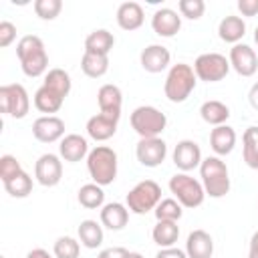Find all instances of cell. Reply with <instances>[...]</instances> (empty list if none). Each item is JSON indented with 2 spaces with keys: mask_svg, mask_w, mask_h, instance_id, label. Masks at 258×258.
Here are the masks:
<instances>
[{
  "mask_svg": "<svg viewBox=\"0 0 258 258\" xmlns=\"http://www.w3.org/2000/svg\"><path fill=\"white\" fill-rule=\"evenodd\" d=\"M34 179L42 187H54L62 179V161L60 155L42 153L34 163Z\"/></svg>",
  "mask_w": 258,
  "mask_h": 258,
  "instance_id": "10",
  "label": "cell"
},
{
  "mask_svg": "<svg viewBox=\"0 0 258 258\" xmlns=\"http://www.w3.org/2000/svg\"><path fill=\"white\" fill-rule=\"evenodd\" d=\"M127 258H143V254H139V252H129Z\"/></svg>",
  "mask_w": 258,
  "mask_h": 258,
  "instance_id": "47",
  "label": "cell"
},
{
  "mask_svg": "<svg viewBox=\"0 0 258 258\" xmlns=\"http://www.w3.org/2000/svg\"><path fill=\"white\" fill-rule=\"evenodd\" d=\"M32 103L34 107L40 111V113H46V115H52L56 111H60L62 103H64V97H60L56 91L48 89L46 85H40L32 97Z\"/></svg>",
  "mask_w": 258,
  "mask_h": 258,
  "instance_id": "25",
  "label": "cell"
},
{
  "mask_svg": "<svg viewBox=\"0 0 258 258\" xmlns=\"http://www.w3.org/2000/svg\"><path fill=\"white\" fill-rule=\"evenodd\" d=\"M244 34H246V22H244L242 16L230 14V16H224L220 20V24H218V36H220V40H224V42H228L232 46L238 44L244 38Z\"/></svg>",
  "mask_w": 258,
  "mask_h": 258,
  "instance_id": "24",
  "label": "cell"
},
{
  "mask_svg": "<svg viewBox=\"0 0 258 258\" xmlns=\"http://www.w3.org/2000/svg\"><path fill=\"white\" fill-rule=\"evenodd\" d=\"M238 10L242 16H256L258 14V0H238Z\"/></svg>",
  "mask_w": 258,
  "mask_h": 258,
  "instance_id": "41",
  "label": "cell"
},
{
  "mask_svg": "<svg viewBox=\"0 0 258 258\" xmlns=\"http://www.w3.org/2000/svg\"><path fill=\"white\" fill-rule=\"evenodd\" d=\"M117 125H119L117 117H111V115H105V113H97V115L89 117L85 129H87V135L93 141H107L117 133Z\"/></svg>",
  "mask_w": 258,
  "mask_h": 258,
  "instance_id": "19",
  "label": "cell"
},
{
  "mask_svg": "<svg viewBox=\"0 0 258 258\" xmlns=\"http://www.w3.org/2000/svg\"><path fill=\"white\" fill-rule=\"evenodd\" d=\"M135 157L143 167H157L167 157V143L161 137L139 139L135 145Z\"/></svg>",
  "mask_w": 258,
  "mask_h": 258,
  "instance_id": "11",
  "label": "cell"
},
{
  "mask_svg": "<svg viewBox=\"0 0 258 258\" xmlns=\"http://www.w3.org/2000/svg\"><path fill=\"white\" fill-rule=\"evenodd\" d=\"M256 206H258V204H256Z\"/></svg>",
  "mask_w": 258,
  "mask_h": 258,
  "instance_id": "49",
  "label": "cell"
},
{
  "mask_svg": "<svg viewBox=\"0 0 258 258\" xmlns=\"http://www.w3.org/2000/svg\"><path fill=\"white\" fill-rule=\"evenodd\" d=\"M32 135L40 143H54L64 137V121L56 115H42L32 123Z\"/></svg>",
  "mask_w": 258,
  "mask_h": 258,
  "instance_id": "14",
  "label": "cell"
},
{
  "mask_svg": "<svg viewBox=\"0 0 258 258\" xmlns=\"http://www.w3.org/2000/svg\"><path fill=\"white\" fill-rule=\"evenodd\" d=\"M129 222V208L121 202H111L105 204L101 208V226L111 230V232H119L127 226Z\"/></svg>",
  "mask_w": 258,
  "mask_h": 258,
  "instance_id": "20",
  "label": "cell"
},
{
  "mask_svg": "<svg viewBox=\"0 0 258 258\" xmlns=\"http://www.w3.org/2000/svg\"><path fill=\"white\" fill-rule=\"evenodd\" d=\"M26 258H52L44 248H32L28 254H26Z\"/></svg>",
  "mask_w": 258,
  "mask_h": 258,
  "instance_id": "46",
  "label": "cell"
},
{
  "mask_svg": "<svg viewBox=\"0 0 258 258\" xmlns=\"http://www.w3.org/2000/svg\"><path fill=\"white\" fill-rule=\"evenodd\" d=\"M200 181L204 185L206 196L220 200L230 191V171L226 161L218 155H210L202 159L200 165Z\"/></svg>",
  "mask_w": 258,
  "mask_h": 258,
  "instance_id": "2",
  "label": "cell"
},
{
  "mask_svg": "<svg viewBox=\"0 0 258 258\" xmlns=\"http://www.w3.org/2000/svg\"><path fill=\"white\" fill-rule=\"evenodd\" d=\"M42 85H46L48 89L56 91L60 97H69L71 89H73V81H71V75L64 71V69H48V73L44 75V81Z\"/></svg>",
  "mask_w": 258,
  "mask_h": 258,
  "instance_id": "33",
  "label": "cell"
},
{
  "mask_svg": "<svg viewBox=\"0 0 258 258\" xmlns=\"http://www.w3.org/2000/svg\"><path fill=\"white\" fill-rule=\"evenodd\" d=\"M254 42H256V44H258V26H256V28H254Z\"/></svg>",
  "mask_w": 258,
  "mask_h": 258,
  "instance_id": "48",
  "label": "cell"
},
{
  "mask_svg": "<svg viewBox=\"0 0 258 258\" xmlns=\"http://www.w3.org/2000/svg\"><path fill=\"white\" fill-rule=\"evenodd\" d=\"M20 171H22V165H20V161L14 155L6 153V155L0 157V179H2V183L12 179L14 175H18Z\"/></svg>",
  "mask_w": 258,
  "mask_h": 258,
  "instance_id": "39",
  "label": "cell"
},
{
  "mask_svg": "<svg viewBox=\"0 0 258 258\" xmlns=\"http://www.w3.org/2000/svg\"><path fill=\"white\" fill-rule=\"evenodd\" d=\"M115 18H117L119 28H123L127 32H133V30L141 28L143 22H145V14H143V8H141L139 2H123V4H119Z\"/></svg>",
  "mask_w": 258,
  "mask_h": 258,
  "instance_id": "23",
  "label": "cell"
},
{
  "mask_svg": "<svg viewBox=\"0 0 258 258\" xmlns=\"http://www.w3.org/2000/svg\"><path fill=\"white\" fill-rule=\"evenodd\" d=\"M77 200L87 210H99L105 206V191L97 183H85L77 191Z\"/></svg>",
  "mask_w": 258,
  "mask_h": 258,
  "instance_id": "32",
  "label": "cell"
},
{
  "mask_svg": "<svg viewBox=\"0 0 258 258\" xmlns=\"http://www.w3.org/2000/svg\"><path fill=\"white\" fill-rule=\"evenodd\" d=\"M159 202H161V187L153 179H143L135 183L125 198V206L129 208L131 214H137V216L153 212Z\"/></svg>",
  "mask_w": 258,
  "mask_h": 258,
  "instance_id": "6",
  "label": "cell"
},
{
  "mask_svg": "<svg viewBox=\"0 0 258 258\" xmlns=\"http://www.w3.org/2000/svg\"><path fill=\"white\" fill-rule=\"evenodd\" d=\"M129 250L123 248V246H111V248H105L97 254V258H127Z\"/></svg>",
  "mask_w": 258,
  "mask_h": 258,
  "instance_id": "42",
  "label": "cell"
},
{
  "mask_svg": "<svg viewBox=\"0 0 258 258\" xmlns=\"http://www.w3.org/2000/svg\"><path fill=\"white\" fill-rule=\"evenodd\" d=\"M81 71L89 79H101L109 71V56L107 54H97V52H83L81 56Z\"/></svg>",
  "mask_w": 258,
  "mask_h": 258,
  "instance_id": "30",
  "label": "cell"
},
{
  "mask_svg": "<svg viewBox=\"0 0 258 258\" xmlns=\"http://www.w3.org/2000/svg\"><path fill=\"white\" fill-rule=\"evenodd\" d=\"M171 62V52L163 46V44H149L141 50L139 54V64L145 73L157 75L163 73Z\"/></svg>",
  "mask_w": 258,
  "mask_h": 258,
  "instance_id": "15",
  "label": "cell"
},
{
  "mask_svg": "<svg viewBox=\"0 0 258 258\" xmlns=\"http://www.w3.org/2000/svg\"><path fill=\"white\" fill-rule=\"evenodd\" d=\"M89 151L91 149H89L87 137H83L79 133H69L58 141V155H60V159H64L69 163H77V161L87 159Z\"/></svg>",
  "mask_w": 258,
  "mask_h": 258,
  "instance_id": "17",
  "label": "cell"
},
{
  "mask_svg": "<svg viewBox=\"0 0 258 258\" xmlns=\"http://www.w3.org/2000/svg\"><path fill=\"white\" fill-rule=\"evenodd\" d=\"M187 258H212L214 256V238L206 230H194L185 240Z\"/></svg>",
  "mask_w": 258,
  "mask_h": 258,
  "instance_id": "21",
  "label": "cell"
},
{
  "mask_svg": "<svg viewBox=\"0 0 258 258\" xmlns=\"http://www.w3.org/2000/svg\"><path fill=\"white\" fill-rule=\"evenodd\" d=\"M236 131L230 125H218L210 131V147L218 157L230 155L236 147Z\"/></svg>",
  "mask_w": 258,
  "mask_h": 258,
  "instance_id": "22",
  "label": "cell"
},
{
  "mask_svg": "<svg viewBox=\"0 0 258 258\" xmlns=\"http://www.w3.org/2000/svg\"><path fill=\"white\" fill-rule=\"evenodd\" d=\"M0 111L12 119H24L30 111V97L24 85L10 83L0 87Z\"/></svg>",
  "mask_w": 258,
  "mask_h": 258,
  "instance_id": "8",
  "label": "cell"
},
{
  "mask_svg": "<svg viewBox=\"0 0 258 258\" xmlns=\"http://www.w3.org/2000/svg\"><path fill=\"white\" fill-rule=\"evenodd\" d=\"M32 6L40 20H54L62 10V0H34Z\"/></svg>",
  "mask_w": 258,
  "mask_h": 258,
  "instance_id": "37",
  "label": "cell"
},
{
  "mask_svg": "<svg viewBox=\"0 0 258 258\" xmlns=\"http://www.w3.org/2000/svg\"><path fill=\"white\" fill-rule=\"evenodd\" d=\"M230 69V60L220 52H204L194 60V73L198 81L204 83H218L226 79Z\"/></svg>",
  "mask_w": 258,
  "mask_h": 258,
  "instance_id": "9",
  "label": "cell"
},
{
  "mask_svg": "<svg viewBox=\"0 0 258 258\" xmlns=\"http://www.w3.org/2000/svg\"><path fill=\"white\" fill-rule=\"evenodd\" d=\"M4 189H6V194L12 196V198H18V200L28 198L30 191H32V177L22 169L18 175H14L12 179L4 181Z\"/></svg>",
  "mask_w": 258,
  "mask_h": 258,
  "instance_id": "34",
  "label": "cell"
},
{
  "mask_svg": "<svg viewBox=\"0 0 258 258\" xmlns=\"http://www.w3.org/2000/svg\"><path fill=\"white\" fill-rule=\"evenodd\" d=\"M113 46H115V36L107 28H95L85 38V50L87 52H97V54H107L109 56Z\"/></svg>",
  "mask_w": 258,
  "mask_h": 258,
  "instance_id": "26",
  "label": "cell"
},
{
  "mask_svg": "<svg viewBox=\"0 0 258 258\" xmlns=\"http://www.w3.org/2000/svg\"><path fill=\"white\" fill-rule=\"evenodd\" d=\"M248 103H250V107L254 109V111H258V81L250 87V91H248Z\"/></svg>",
  "mask_w": 258,
  "mask_h": 258,
  "instance_id": "44",
  "label": "cell"
},
{
  "mask_svg": "<svg viewBox=\"0 0 258 258\" xmlns=\"http://www.w3.org/2000/svg\"><path fill=\"white\" fill-rule=\"evenodd\" d=\"M155 258H187V254H185V250L171 246V248H159Z\"/></svg>",
  "mask_w": 258,
  "mask_h": 258,
  "instance_id": "43",
  "label": "cell"
},
{
  "mask_svg": "<svg viewBox=\"0 0 258 258\" xmlns=\"http://www.w3.org/2000/svg\"><path fill=\"white\" fill-rule=\"evenodd\" d=\"M248 258H258V230L252 234L250 238V246H248Z\"/></svg>",
  "mask_w": 258,
  "mask_h": 258,
  "instance_id": "45",
  "label": "cell"
},
{
  "mask_svg": "<svg viewBox=\"0 0 258 258\" xmlns=\"http://www.w3.org/2000/svg\"><path fill=\"white\" fill-rule=\"evenodd\" d=\"M171 159H173V165H175L179 171L187 173V171L200 167L204 157H202L200 145H198L194 139H181V141H177V145L173 147Z\"/></svg>",
  "mask_w": 258,
  "mask_h": 258,
  "instance_id": "12",
  "label": "cell"
},
{
  "mask_svg": "<svg viewBox=\"0 0 258 258\" xmlns=\"http://www.w3.org/2000/svg\"><path fill=\"white\" fill-rule=\"evenodd\" d=\"M77 234H79V242L81 246L89 248V250H95L103 244V226L97 222V220H83L77 228Z\"/></svg>",
  "mask_w": 258,
  "mask_h": 258,
  "instance_id": "27",
  "label": "cell"
},
{
  "mask_svg": "<svg viewBox=\"0 0 258 258\" xmlns=\"http://www.w3.org/2000/svg\"><path fill=\"white\" fill-rule=\"evenodd\" d=\"M196 85H198V77L194 73V67L185 64V62H177V64H171L167 71V77L163 83V93H165L167 101L183 103L194 93Z\"/></svg>",
  "mask_w": 258,
  "mask_h": 258,
  "instance_id": "4",
  "label": "cell"
},
{
  "mask_svg": "<svg viewBox=\"0 0 258 258\" xmlns=\"http://www.w3.org/2000/svg\"><path fill=\"white\" fill-rule=\"evenodd\" d=\"M228 60H230V67L240 77H252L258 71V56H256L254 48L244 44V42H238V44H234L230 48Z\"/></svg>",
  "mask_w": 258,
  "mask_h": 258,
  "instance_id": "13",
  "label": "cell"
},
{
  "mask_svg": "<svg viewBox=\"0 0 258 258\" xmlns=\"http://www.w3.org/2000/svg\"><path fill=\"white\" fill-rule=\"evenodd\" d=\"M16 40V26L10 20H2L0 22V46L6 48Z\"/></svg>",
  "mask_w": 258,
  "mask_h": 258,
  "instance_id": "40",
  "label": "cell"
},
{
  "mask_svg": "<svg viewBox=\"0 0 258 258\" xmlns=\"http://www.w3.org/2000/svg\"><path fill=\"white\" fill-rule=\"evenodd\" d=\"M151 28L161 38H171L181 30V16L171 8H157L151 16Z\"/></svg>",
  "mask_w": 258,
  "mask_h": 258,
  "instance_id": "16",
  "label": "cell"
},
{
  "mask_svg": "<svg viewBox=\"0 0 258 258\" xmlns=\"http://www.w3.org/2000/svg\"><path fill=\"white\" fill-rule=\"evenodd\" d=\"M16 56L20 60V69L28 79H36L48 73V52L44 42L36 34H24L16 42Z\"/></svg>",
  "mask_w": 258,
  "mask_h": 258,
  "instance_id": "1",
  "label": "cell"
},
{
  "mask_svg": "<svg viewBox=\"0 0 258 258\" xmlns=\"http://www.w3.org/2000/svg\"><path fill=\"white\" fill-rule=\"evenodd\" d=\"M151 238L159 248H171L175 246L179 238V226L177 222H167V220H157V224L151 230Z\"/></svg>",
  "mask_w": 258,
  "mask_h": 258,
  "instance_id": "29",
  "label": "cell"
},
{
  "mask_svg": "<svg viewBox=\"0 0 258 258\" xmlns=\"http://www.w3.org/2000/svg\"><path fill=\"white\" fill-rule=\"evenodd\" d=\"M54 258H79L81 254V242L73 236H58L52 246Z\"/></svg>",
  "mask_w": 258,
  "mask_h": 258,
  "instance_id": "36",
  "label": "cell"
},
{
  "mask_svg": "<svg viewBox=\"0 0 258 258\" xmlns=\"http://www.w3.org/2000/svg\"><path fill=\"white\" fill-rule=\"evenodd\" d=\"M169 191L175 196V200L187 208V210H194V208H200L206 200V191H204V185L200 179L191 177L189 173H173L169 177Z\"/></svg>",
  "mask_w": 258,
  "mask_h": 258,
  "instance_id": "7",
  "label": "cell"
},
{
  "mask_svg": "<svg viewBox=\"0 0 258 258\" xmlns=\"http://www.w3.org/2000/svg\"><path fill=\"white\" fill-rule=\"evenodd\" d=\"M131 129L139 135V139L159 137L167 127V117L153 105H139L129 115Z\"/></svg>",
  "mask_w": 258,
  "mask_h": 258,
  "instance_id": "5",
  "label": "cell"
},
{
  "mask_svg": "<svg viewBox=\"0 0 258 258\" xmlns=\"http://www.w3.org/2000/svg\"><path fill=\"white\" fill-rule=\"evenodd\" d=\"M157 220H167V222H179V218L183 216V206L175 200V198H165L157 204V208L153 210Z\"/></svg>",
  "mask_w": 258,
  "mask_h": 258,
  "instance_id": "35",
  "label": "cell"
},
{
  "mask_svg": "<svg viewBox=\"0 0 258 258\" xmlns=\"http://www.w3.org/2000/svg\"><path fill=\"white\" fill-rule=\"evenodd\" d=\"M242 157L250 169L258 171V125H252L242 135Z\"/></svg>",
  "mask_w": 258,
  "mask_h": 258,
  "instance_id": "31",
  "label": "cell"
},
{
  "mask_svg": "<svg viewBox=\"0 0 258 258\" xmlns=\"http://www.w3.org/2000/svg\"><path fill=\"white\" fill-rule=\"evenodd\" d=\"M97 103H99V113L111 115V117H121V107H123V93L117 85L107 83L97 91Z\"/></svg>",
  "mask_w": 258,
  "mask_h": 258,
  "instance_id": "18",
  "label": "cell"
},
{
  "mask_svg": "<svg viewBox=\"0 0 258 258\" xmlns=\"http://www.w3.org/2000/svg\"><path fill=\"white\" fill-rule=\"evenodd\" d=\"M230 107L226 105V103H222V101H216V99H212V101H206V103H202V107H200V117L208 123V125H214V127H218V125H226V121L230 119Z\"/></svg>",
  "mask_w": 258,
  "mask_h": 258,
  "instance_id": "28",
  "label": "cell"
},
{
  "mask_svg": "<svg viewBox=\"0 0 258 258\" xmlns=\"http://www.w3.org/2000/svg\"><path fill=\"white\" fill-rule=\"evenodd\" d=\"M177 10H179V16L187 20H200L206 12V2L204 0H179Z\"/></svg>",
  "mask_w": 258,
  "mask_h": 258,
  "instance_id": "38",
  "label": "cell"
},
{
  "mask_svg": "<svg viewBox=\"0 0 258 258\" xmlns=\"http://www.w3.org/2000/svg\"><path fill=\"white\" fill-rule=\"evenodd\" d=\"M117 153L109 145H97L87 155V171L93 179V183L105 187L111 185L117 177Z\"/></svg>",
  "mask_w": 258,
  "mask_h": 258,
  "instance_id": "3",
  "label": "cell"
}]
</instances>
